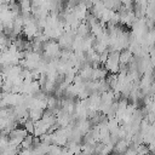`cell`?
<instances>
[{"label":"cell","instance_id":"7a4b0ae2","mask_svg":"<svg viewBox=\"0 0 155 155\" xmlns=\"http://www.w3.org/2000/svg\"><path fill=\"white\" fill-rule=\"evenodd\" d=\"M2 2H4V4H7V5H10V4L15 2V0H2Z\"/></svg>","mask_w":155,"mask_h":155},{"label":"cell","instance_id":"6da1fadb","mask_svg":"<svg viewBox=\"0 0 155 155\" xmlns=\"http://www.w3.org/2000/svg\"><path fill=\"white\" fill-rule=\"evenodd\" d=\"M42 111H44V109H41V108H31V109H28V117L31 121L35 122V121H38L41 117Z\"/></svg>","mask_w":155,"mask_h":155}]
</instances>
